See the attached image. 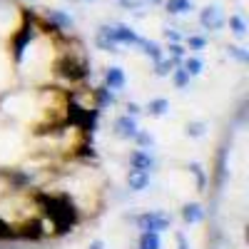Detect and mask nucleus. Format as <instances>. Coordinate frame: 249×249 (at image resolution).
I'll list each match as a JSON object with an SVG mask.
<instances>
[{
    "instance_id": "nucleus-1",
    "label": "nucleus",
    "mask_w": 249,
    "mask_h": 249,
    "mask_svg": "<svg viewBox=\"0 0 249 249\" xmlns=\"http://www.w3.org/2000/svg\"><path fill=\"white\" fill-rule=\"evenodd\" d=\"M37 202L43 204L45 214L53 219L55 224V232L57 234H65L70 227L77 222V212H75V204L68 197H50V195H37Z\"/></svg>"
},
{
    "instance_id": "nucleus-2",
    "label": "nucleus",
    "mask_w": 249,
    "mask_h": 249,
    "mask_svg": "<svg viewBox=\"0 0 249 249\" xmlns=\"http://www.w3.org/2000/svg\"><path fill=\"white\" fill-rule=\"evenodd\" d=\"M57 72L68 80H85L90 75V65L80 57H62L57 62Z\"/></svg>"
},
{
    "instance_id": "nucleus-3",
    "label": "nucleus",
    "mask_w": 249,
    "mask_h": 249,
    "mask_svg": "<svg viewBox=\"0 0 249 249\" xmlns=\"http://www.w3.org/2000/svg\"><path fill=\"white\" fill-rule=\"evenodd\" d=\"M102 33H105L115 45H140V40H142L127 25H105V28H102Z\"/></svg>"
},
{
    "instance_id": "nucleus-4",
    "label": "nucleus",
    "mask_w": 249,
    "mask_h": 249,
    "mask_svg": "<svg viewBox=\"0 0 249 249\" xmlns=\"http://www.w3.org/2000/svg\"><path fill=\"white\" fill-rule=\"evenodd\" d=\"M137 224H140V230H144V232H157L160 234L162 230L170 227V217L164 212H147V214L137 217Z\"/></svg>"
},
{
    "instance_id": "nucleus-5",
    "label": "nucleus",
    "mask_w": 249,
    "mask_h": 249,
    "mask_svg": "<svg viewBox=\"0 0 249 249\" xmlns=\"http://www.w3.org/2000/svg\"><path fill=\"white\" fill-rule=\"evenodd\" d=\"M199 23H202L204 30H219V28L224 25V13H222V8H219V5H207V8H202Z\"/></svg>"
},
{
    "instance_id": "nucleus-6",
    "label": "nucleus",
    "mask_w": 249,
    "mask_h": 249,
    "mask_svg": "<svg viewBox=\"0 0 249 249\" xmlns=\"http://www.w3.org/2000/svg\"><path fill=\"white\" fill-rule=\"evenodd\" d=\"M33 28H20V33L15 35V40H13V50H15V60L20 62V60H23V55H25V48H28V43H30V40H33Z\"/></svg>"
},
{
    "instance_id": "nucleus-7",
    "label": "nucleus",
    "mask_w": 249,
    "mask_h": 249,
    "mask_svg": "<svg viewBox=\"0 0 249 249\" xmlns=\"http://www.w3.org/2000/svg\"><path fill=\"white\" fill-rule=\"evenodd\" d=\"M115 132L120 135V137H124V140H130V137H135L140 130H137V122H135V117L132 115H124V117H120L117 122H115Z\"/></svg>"
},
{
    "instance_id": "nucleus-8",
    "label": "nucleus",
    "mask_w": 249,
    "mask_h": 249,
    "mask_svg": "<svg viewBox=\"0 0 249 249\" xmlns=\"http://www.w3.org/2000/svg\"><path fill=\"white\" fill-rule=\"evenodd\" d=\"M130 162H132V170H144V172H150V170L155 167V160L150 157V152H144V150H135L132 157H130Z\"/></svg>"
},
{
    "instance_id": "nucleus-9",
    "label": "nucleus",
    "mask_w": 249,
    "mask_h": 249,
    "mask_svg": "<svg viewBox=\"0 0 249 249\" xmlns=\"http://www.w3.org/2000/svg\"><path fill=\"white\" fill-rule=\"evenodd\" d=\"M127 184H130V190L142 192L144 187L150 184V172H144V170H132L130 177H127Z\"/></svg>"
},
{
    "instance_id": "nucleus-10",
    "label": "nucleus",
    "mask_w": 249,
    "mask_h": 249,
    "mask_svg": "<svg viewBox=\"0 0 249 249\" xmlns=\"http://www.w3.org/2000/svg\"><path fill=\"white\" fill-rule=\"evenodd\" d=\"M204 217V210L199 204H184V210H182V219L187 224H197L199 219Z\"/></svg>"
},
{
    "instance_id": "nucleus-11",
    "label": "nucleus",
    "mask_w": 249,
    "mask_h": 249,
    "mask_svg": "<svg viewBox=\"0 0 249 249\" xmlns=\"http://www.w3.org/2000/svg\"><path fill=\"white\" fill-rule=\"evenodd\" d=\"M105 82H107V88L110 90H120L124 85V72L120 68H110L107 75H105Z\"/></svg>"
},
{
    "instance_id": "nucleus-12",
    "label": "nucleus",
    "mask_w": 249,
    "mask_h": 249,
    "mask_svg": "<svg viewBox=\"0 0 249 249\" xmlns=\"http://www.w3.org/2000/svg\"><path fill=\"white\" fill-rule=\"evenodd\" d=\"M48 20H50V23H55L60 30H65V28H70V25H72V18H70V15H65L62 10H50V13H48Z\"/></svg>"
},
{
    "instance_id": "nucleus-13",
    "label": "nucleus",
    "mask_w": 249,
    "mask_h": 249,
    "mask_svg": "<svg viewBox=\"0 0 249 249\" xmlns=\"http://www.w3.org/2000/svg\"><path fill=\"white\" fill-rule=\"evenodd\" d=\"M167 10L172 15H182L192 10V0H167Z\"/></svg>"
},
{
    "instance_id": "nucleus-14",
    "label": "nucleus",
    "mask_w": 249,
    "mask_h": 249,
    "mask_svg": "<svg viewBox=\"0 0 249 249\" xmlns=\"http://www.w3.org/2000/svg\"><path fill=\"white\" fill-rule=\"evenodd\" d=\"M140 249H160V234L157 232H142Z\"/></svg>"
},
{
    "instance_id": "nucleus-15",
    "label": "nucleus",
    "mask_w": 249,
    "mask_h": 249,
    "mask_svg": "<svg viewBox=\"0 0 249 249\" xmlns=\"http://www.w3.org/2000/svg\"><path fill=\"white\" fill-rule=\"evenodd\" d=\"M140 48H144V55H150L155 62L162 60V50H160L157 43H152V40H140Z\"/></svg>"
},
{
    "instance_id": "nucleus-16",
    "label": "nucleus",
    "mask_w": 249,
    "mask_h": 249,
    "mask_svg": "<svg viewBox=\"0 0 249 249\" xmlns=\"http://www.w3.org/2000/svg\"><path fill=\"white\" fill-rule=\"evenodd\" d=\"M147 110H150V115L160 117V115H164V112L170 110V102H167V100H162V97H160V100H152Z\"/></svg>"
},
{
    "instance_id": "nucleus-17",
    "label": "nucleus",
    "mask_w": 249,
    "mask_h": 249,
    "mask_svg": "<svg viewBox=\"0 0 249 249\" xmlns=\"http://www.w3.org/2000/svg\"><path fill=\"white\" fill-rule=\"evenodd\" d=\"M95 43H97V48H100V50H110V53H115V50H117V45L112 43V40H110L105 33H102V28H100L97 37H95Z\"/></svg>"
},
{
    "instance_id": "nucleus-18",
    "label": "nucleus",
    "mask_w": 249,
    "mask_h": 249,
    "mask_svg": "<svg viewBox=\"0 0 249 249\" xmlns=\"http://www.w3.org/2000/svg\"><path fill=\"white\" fill-rule=\"evenodd\" d=\"M202 60L199 57H187L184 60V70H187V75H199L202 72Z\"/></svg>"
},
{
    "instance_id": "nucleus-19",
    "label": "nucleus",
    "mask_w": 249,
    "mask_h": 249,
    "mask_svg": "<svg viewBox=\"0 0 249 249\" xmlns=\"http://www.w3.org/2000/svg\"><path fill=\"white\" fill-rule=\"evenodd\" d=\"M230 25H232L234 35H239V37L247 33V23H244V18H242V15H234V18H230Z\"/></svg>"
},
{
    "instance_id": "nucleus-20",
    "label": "nucleus",
    "mask_w": 249,
    "mask_h": 249,
    "mask_svg": "<svg viewBox=\"0 0 249 249\" xmlns=\"http://www.w3.org/2000/svg\"><path fill=\"white\" fill-rule=\"evenodd\" d=\"M155 65H157V75H160V77H164L167 72H172V70H175L177 62L170 57V60H160V62H155Z\"/></svg>"
},
{
    "instance_id": "nucleus-21",
    "label": "nucleus",
    "mask_w": 249,
    "mask_h": 249,
    "mask_svg": "<svg viewBox=\"0 0 249 249\" xmlns=\"http://www.w3.org/2000/svg\"><path fill=\"white\" fill-rule=\"evenodd\" d=\"M97 100H100V105L105 107V105H112V102H115V95H112L107 88H100V90H97Z\"/></svg>"
},
{
    "instance_id": "nucleus-22",
    "label": "nucleus",
    "mask_w": 249,
    "mask_h": 249,
    "mask_svg": "<svg viewBox=\"0 0 249 249\" xmlns=\"http://www.w3.org/2000/svg\"><path fill=\"white\" fill-rule=\"evenodd\" d=\"M187 82H190V75H187L184 68H179V70L175 72V85H177V88H184Z\"/></svg>"
},
{
    "instance_id": "nucleus-23",
    "label": "nucleus",
    "mask_w": 249,
    "mask_h": 249,
    "mask_svg": "<svg viewBox=\"0 0 249 249\" xmlns=\"http://www.w3.org/2000/svg\"><path fill=\"white\" fill-rule=\"evenodd\" d=\"M230 55L237 57L239 62H249V53H247L244 48H230Z\"/></svg>"
},
{
    "instance_id": "nucleus-24",
    "label": "nucleus",
    "mask_w": 249,
    "mask_h": 249,
    "mask_svg": "<svg viewBox=\"0 0 249 249\" xmlns=\"http://www.w3.org/2000/svg\"><path fill=\"white\" fill-rule=\"evenodd\" d=\"M135 140L142 144V147H150V144L155 142V140H152V135H147V132H137V135H135Z\"/></svg>"
},
{
    "instance_id": "nucleus-25",
    "label": "nucleus",
    "mask_w": 249,
    "mask_h": 249,
    "mask_svg": "<svg viewBox=\"0 0 249 249\" xmlns=\"http://www.w3.org/2000/svg\"><path fill=\"white\" fill-rule=\"evenodd\" d=\"M187 132H190L192 137H199V135L204 132V124H202V122H192L190 127H187Z\"/></svg>"
},
{
    "instance_id": "nucleus-26",
    "label": "nucleus",
    "mask_w": 249,
    "mask_h": 249,
    "mask_svg": "<svg viewBox=\"0 0 249 249\" xmlns=\"http://www.w3.org/2000/svg\"><path fill=\"white\" fill-rule=\"evenodd\" d=\"M170 55H172V60H175V62H179V60L184 57V50L175 43V45H170Z\"/></svg>"
},
{
    "instance_id": "nucleus-27",
    "label": "nucleus",
    "mask_w": 249,
    "mask_h": 249,
    "mask_svg": "<svg viewBox=\"0 0 249 249\" xmlns=\"http://www.w3.org/2000/svg\"><path fill=\"white\" fill-rule=\"evenodd\" d=\"M8 237H15V232L10 230V227H8L3 219H0V239H8Z\"/></svg>"
},
{
    "instance_id": "nucleus-28",
    "label": "nucleus",
    "mask_w": 249,
    "mask_h": 249,
    "mask_svg": "<svg viewBox=\"0 0 249 249\" xmlns=\"http://www.w3.org/2000/svg\"><path fill=\"white\" fill-rule=\"evenodd\" d=\"M120 5H124V8H142L144 5V0H120Z\"/></svg>"
},
{
    "instance_id": "nucleus-29",
    "label": "nucleus",
    "mask_w": 249,
    "mask_h": 249,
    "mask_svg": "<svg viewBox=\"0 0 249 249\" xmlns=\"http://www.w3.org/2000/svg\"><path fill=\"white\" fill-rule=\"evenodd\" d=\"M187 43H190V48H195V50H202L204 48V37H190Z\"/></svg>"
},
{
    "instance_id": "nucleus-30",
    "label": "nucleus",
    "mask_w": 249,
    "mask_h": 249,
    "mask_svg": "<svg viewBox=\"0 0 249 249\" xmlns=\"http://www.w3.org/2000/svg\"><path fill=\"white\" fill-rule=\"evenodd\" d=\"M195 175H197V182H199V187L204 184V175H202V167H199V164H192V167H190Z\"/></svg>"
},
{
    "instance_id": "nucleus-31",
    "label": "nucleus",
    "mask_w": 249,
    "mask_h": 249,
    "mask_svg": "<svg viewBox=\"0 0 249 249\" xmlns=\"http://www.w3.org/2000/svg\"><path fill=\"white\" fill-rule=\"evenodd\" d=\"M164 35H167L170 40H175V43H177V40H179V35H177V33L172 30V28H167V30H164Z\"/></svg>"
},
{
    "instance_id": "nucleus-32",
    "label": "nucleus",
    "mask_w": 249,
    "mask_h": 249,
    "mask_svg": "<svg viewBox=\"0 0 249 249\" xmlns=\"http://www.w3.org/2000/svg\"><path fill=\"white\" fill-rule=\"evenodd\" d=\"M137 112H140V107H137V105H127V115H132V117H135Z\"/></svg>"
},
{
    "instance_id": "nucleus-33",
    "label": "nucleus",
    "mask_w": 249,
    "mask_h": 249,
    "mask_svg": "<svg viewBox=\"0 0 249 249\" xmlns=\"http://www.w3.org/2000/svg\"><path fill=\"white\" fill-rule=\"evenodd\" d=\"M177 244H179V249H190V247H187V239H184V237H177Z\"/></svg>"
},
{
    "instance_id": "nucleus-34",
    "label": "nucleus",
    "mask_w": 249,
    "mask_h": 249,
    "mask_svg": "<svg viewBox=\"0 0 249 249\" xmlns=\"http://www.w3.org/2000/svg\"><path fill=\"white\" fill-rule=\"evenodd\" d=\"M90 249H105V244H102V242H92Z\"/></svg>"
},
{
    "instance_id": "nucleus-35",
    "label": "nucleus",
    "mask_w": 249,
    "mask_h": 249,
    "mask_svg": "<svg viewBox=\"0 0 249 249\" xmlns=\"http://www.w3.org/2000/svg\"><path fill=\"white\" fill-rule=\"evenodd\" d=\"M144 3H150V5H157V3H162V0H144Z\"/></svg>"
}]
</instances>
